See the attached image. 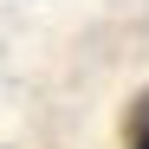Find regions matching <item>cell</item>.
Returning <instances> with one entry per match:
<instances>
[{
    "mask_svg": "<svg viewBox=\"0 0 149 149\" xmlns=\"http://www.w3.org/2000/svg\"><path fill=\"white\" fill-rule=\"evenodd\" d=\"M123 149H149V91H136L123 110Z\"/></svg>",
    "mask_w": 149,
    "mask_h": 149,
    "instance_id": "cell-1",
    "label": "cell"
}]
</instances>
